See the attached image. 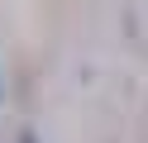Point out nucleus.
<instances>
[{
  "instance_id": "f03ea898",
  "label": "nucleus",
  "mask_w": 148,
  "mask_h": 143,
  "mask_svg": "<svg viewBox=\"0 0 148 143\" xmlns=\"http://www.w3.org/2000/svg\"><path fill=\"white\" fill-rule=\"evenodd\" d=\"M0 100H5V76H0Z\"/></svg>"
},
{
  "instance_id": "f257e3e1",
  "label": "nucleus",
  "mask_w": 148,
  "mask_h": 143,
  "mask_svg": "<svg viewBox=\"0 0 148 143\" xmlns=\"http://www.w3.org/2000/svg\"><path fill=\"white\" fill-rule=\"evenodd\" d=\"M19 143H38V133H34V129H24V133H19Z\"/></svg>"
}]
</instances>
